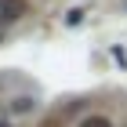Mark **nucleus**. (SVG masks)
Segmentation results:
<instances>
[{
    "mask_svg": "<svg viewBox=\"0 0 127 127\" xmlns=\"http://www.w3.org/2000/svg\"><path fill=\"white\" fill-rule=\"evenodd\" d=\"M26 11H29L26 0H0V22H18Z\"/></svg>",
    "mask_w": 127,
    "mask_h": 127,
    "instance_id": "1",
    "label": "nucleus"
},
{
    "mask_svg": "<svg viewBox=\"0 0 127 127\" xmlns=\"http://www.w3.org/2000/svg\"><path fill=\"white\" fill-rule=\"evenodd\" d=\"M76 127H113V124H109V116H98L95 113V116H84Z\"/></svg>",
    "mask_w": 127,
    "mask_h": 127,
    "instance_id": "2",
    "label": "nucleus"
},
{
    "mask_svg": "<svg viewBox=\"0 0 127 127\" xmlns=\"http://www.w3.org/2000/svg\"><path fill=\"white\" fill-rule=\"evenodd\" d=\"M0 127H4V124H0Z\"/></svg>",
    "mask_w": 127,
    "mask_h": 127,
    "instance_id": "3",
    "label": "nucleus"
}]
</instances>
